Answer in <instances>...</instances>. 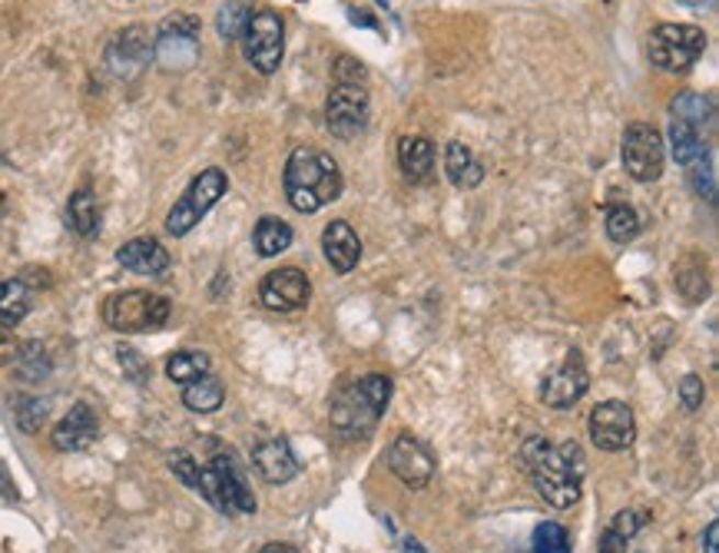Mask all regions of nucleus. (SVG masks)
I'll return each mask as SVG.
<instances>
[{
    "label": "nucleus",
    "instance_id": "nucleus-1",
    "mask_svg": "<svg viewBox=\"0 0 719 553\" xmlns=\"http://www.w3.org/2000/svg\"><path fill=\"white\" fill-rule=\"evenodd\" d=\"M524 471L530 474L537 494H541L551 507L568 510L581 500V484H584V454L581 448L571 444H551L544 438H527L520 448Z\"/></svg>",
    "mask_w": 719,
    "mask_h": 553
},
{
    "label": "nucleus",
    "instance_id": "nucleus-2",
    "mask_svg": "<svg viewBox=\"0 0 719 553\" xmlns=\"http://www.w3.org/2000/svg\"><path fill=\"white\" fill-rule=\"evenodd\" d=\"M282 187H285V200L295 213H318L328 203H335L341 196V169L338 162L315 149V146H295L285 172H282Z\"/></svg>",
    "mask_w": 719,
    "mask_h": 553
},
{
    "label": "nucleus",
    "instance_id": "nucleus-3",
    "mask_svg": "<svg viewBox=\"0 0 719 553\" xmlns=\"http://www.w3.org/2000/svg\"><path fill=\"white\" fill-rule=\"evenodd\" d=\"M392 402V379L366 375L351 385L335 388L328 402V421L341 438H366Z\"/></svg>",
    "mask_w": 719,
    "mask_h": 553
},
{
    "label": "nucleus",
    "instance_id": "nucleus-4",
    "mask_svg": "<svg viewBox=\"0 0 719 553\" xmlns=\"http://www.w3.org/2000/svg\"><path fill=\"white\" fill-rule=\"evenodd\" d=\"M200 494L220 514H256V497L249 490L246 471L233 454H220L206 467H200Z\"/></svg>",
    "mask_w": 719,
    "mask_h": 553
},
{
    "label": "nucleus",
    "instance_id": "nucleus-5",
    "mask_svg": "<svg viewBox=\"0 0 719 553\" xmlns=\"http://www.w3.org/2000/svg\"><path fill=\"white\" fill-rule=\"evenodd\" d=\"M226 190H229V176H226L220 166L203 169V172L190 182V190L179 196L176 206L169 210V216H166V233H169L172 239L190 236V233L200 226V219L226 196Z\"/></svg>",
    "mask_w": 719,
    "mask_h": 553
},
{
    "label": "nucleus",
    "instance_id": "nucleus-6",
    "mask_svg": "<svg viewBox=\"0 0 719 553\" xmlns=\"http://www.w3.org/2000/svg\"><path fill=\"white\" fill-rule=\"evenodd\" d=\"M103 321L113 331H156L169 321V298L146 289L116 292L103 302Z\"/></svg>",
    "mask_w": 719,
    "mask_h": 553
},
{
    "label": "nucleus",
    "instance_id": "nucleus-7",
    "mask_svg": "<svg viewBox=\"0 0 719 553\" xmlns=\"http://www.w3.org/2000/svg\"><path fill=\"white\" fill-rule=\"evenodd\" d=\"M706 50V31L696 24H660L650 34V64L666 74H686Z\"/></svg>",
    "mask_w": 719,
    "mask_h": 553
},
{
    "label": "nucleus",
    "instance_id": "nucleus-8",
    "mask_svg": "<svg viewBox=\"0 0 719 553\" xmlns=\"http://www.w3.org/2000/svg\"><path fill=\"white\" fill-rule=\"evenodd\" d=\"M243 54L249 67L262 77H272L282 67L285 54V24L276 11H256L243 31Z\"/></svg>",
    "mask_w": 719,
    "mask_h": 553
},
{
    "label": "nucleus",
    "instance_id": "nucleus-9",
    "mask_svg": "<svg viewBox=\"0 0 719 553\" xmlns=\"http://www.w3.org/2000/svg\"><path fill=\"white\" fill-rule=\"evenodd\" d=\"M372 103L369 90L358 83H335L325 103V126L338 139H355L369 129Z\"/></svg>",
    "mask_w": 719,
    "mask_h": 553
},
{
    "label": "nucleus",
    "instance_id": "nucleus-10",
    "mask_svg": "<svg viewBox=\"0 0 719 553\" xmlns=\"http://www.w3.org/2000/svg\"><path fill=\"white\" fill-rule=\"evenodd\" d=\"M620 156H623V169L637 182H656L663 176V159H666L660 129L650 123H630L623 129Z\"/></svg>",
    "mask_w": 719,
    "mask_h": 553
},
{
    "label": "nucleus",
    "instance_id": "nucleus-11",
    "mask_svg": "<svg viewBox=\"0 0 719 553\" xmlns=\"http://www.w3.org/2000/svg\"><path fill=\"white\" fill-rule=\"evenodd\" d=\"M200 54V21L190 14H172L159 24V41L153 44V57L169 70L193 67Z\"/></svg>",
    "mask_w": 719,
    "mask_h": 553
},
{
    "label": "nucleus",
    "instance_id": "nucleus-12",
    "mask_svg": "<svg viewBox=\"0 0 719 553\" xmlns=\"http://www.w3.org/2000/svg\"><path fill=\"white\" fill-rule=\"evenodd\" d=\"M385 464L412 490H425L435 477V454L415 435H398L385 451Z\"/></svg>",
    "mask_w": 719,
    "mask_h": 553
},
{
    "label": "nucleus",
    "instance_id": "nucleus-13",
    "mask_svg": "<svg viewBox=\"0 0 719 553\" xmlns=\"http://www.w3.org/2000/svg\"><path fill=\"white\" fill-rule=\"evenodd\" d=\"M637 438V421H633V411L630 405L623 402H600L594 411H591V441L600 448V451H627Z\"/></svg>",
    "mask_w": 719,
    "mask_h": 553
},
{
    "label": "nucleus",
    "instance_id": "nucleus-14",
    "mask_svg": "<svg viewBox=\"0 0 719 553\" xmlns=\"http://www.w3.org/2000/svg\"><path fill=\"white\" fill-rule=\"evenodd\" d=\"M308 295H312V282L295 266L269 272L259 285V298L269 312H295L308 302Z\"/></svg>",
    "mask_w": 719,
    "mask_h": 553
},
{
    "label": "nucleus",
    "instance_id": "nucleus-15",
    "mask_svg": "<svg viewBox=\"0 0 719 553\" xmlns=\"http://www.w3.org/2000/svg\"><path fill=\"white\" fill-rule=\"evenodd\" d=\"M587 388H591L587 368H584L581 354L571 351L568 361H564L561 368H554V372L548 375V382H544V388H541V398H544L548 408H558V411H561V408L577 405V402L587 395Z\"/></svg>",
    "mask_w": 719,
    "mask_h": 553
},
{
    "label": "nucleus",
    "instance_id": "nucleus-16",
    "mask_svg": "<svg viewBox=\"0 0 719 553\" xmlns=\"http://www.w3.org/2000/svg\"><path fill=\"white\" fill-rule=\"evenodd\" d=\"M149 60H153V41H149V31L139 27V24L120 31V34L110 41V47H106V67H110L120 80L136 77Z\"/></svg>",
    "mask_w": 719,
    "mask_h": 553
},
{
    "label": "nucleus",
    "instance_id": "nucleus-17",
    "mask_svg": "<svg viewBox=\"0 0 719 553\" xmlns=\"http://www.w3.org/2000/svg\"><path fill=\"white\" fill-rule=\"evenodd\" d=\"M322 252L335 272L348 275L358 262H362V239L355 236V229L345 219H335L322 233Z\"/></svg>",
    "mask_w": 719,
    "mask_h": 553
},
{
    "label": "nucleus",
    "instance_id": "nucleus-18",
    "mask_svg": "<svg viewBox=\"0 0 719 553\" xmlns=\"http://www.w3.org/2000/svg\"><path fill=\"white\" fill-rule=\"evenodd\" d=\"M97 435H100V421H97L93 408L90 405H74L67 411V418L54 428V448L67 451V454L87 451L97 441Z\"/></svg>",
    "mask_w": 719,
    "mask_h": 553
},
{
    "label": "nucleus",
    "instance_id": "nucleus-19",
    "mask_svg": "<svg viewBox=\"0 0 719 553\" xmlns=\"http://www.w3.org/2000/svg\"><path fill=\"white\" fill-rule=\"evenodd\" d=\"M252 464L262 474V481H269V484H289L299 474V461H295L285 438L259 441L256 451H252Z\"/></svg>",
    "mask_w": 719,
    "mask_h": 553
},
{
    "label": "nucleus",
    "instance_id": "nucleus-20",
    "mask_svg": "<svg viewBox=\"0 0 719 553\" xmlns=\"http://www.w3.org/2000/svg\"><path fill=\"white\" fill-rule=\"evenodd\" d=\"M116 262L136 275H162L169 269V252L153 236H139V239H130L126 246H120Z\"/></svg>",
    "mask_w": 719,
    "mask_h": 553
},
{
    "label": "nucleus",
    "instance_id": "nucleus-21",
    "mask_svg": "<svg viewBox=\"0 0 719 553\" xmlns=\"http://www.w3.org/2000/svg\"><path fill=\"white\" fill-rule=\"evenodd\" d=\"M445 172L451 179V187H458V190H474V187H481V182H484V166L478 162L471 146H464L461 139L448 143V149H445Z\"/></svg>",
    "mask_w": 719,
    "mask_h": 553
},
{
    "label": "nucleus",
    "instance_id": "nucleus-22",
    "mask_svg": "<svg viewBox=\"0 0 719 553\" xmlns=\"http://www.w3.org/2000/svg\"><path fill=\"white\" fill-rule=\"evenodd\" d=\"M398 166L408 179H428L435 172V146L428 136H402L398 139Z\"/></svg>",
    "mask_w": 719,
    "mask_h": 553
},
{
    "label": "nucleus",
    "instance_id": "nucleus-23",
    "mask_svg": "<svg viewBox=\"0 0 719 553\" xmlns=\"http://www.w3.org/2000/svg\"><path fill=\"white\" fill-rule=\"evenodd\" d=\"M100 219H103V213H100L97 193H93V190H77V193L70 196V203H67V223H70V229H74L77 236H83V239H93V236L100 233Z\"/></svg>",
    "mask_w": 719,
    "mask_h": 553
},
{
    "label": "nucleus",
    "instance_id": "nucleus-24",
    "mask_svg": "<svg viewBox=\"0 0 719 553\" xmlns=\"http://www.w3.org/2000/svg\"><path fill=\"white\" fill-rule=\"evenodd\" d=\"M292 239H295L292 226H289L285 219H276V216L259 219V223H256V233H252V246H256V252H259L262 259L282 256V252L292 246Z\"/></svg>",
    "mask_w": 719,
    "mask_h": 553
},
{
    "label": "nucleus",
    "instance_id": "nucleus-25",
    "mask_svg": "<svg viewBox=\"0 0 719 553\" xmlns=\"http://www.w3.org/2000/svg\"><path fill=\"white\" fill-rule=\"evenodd\" d=\"M223 402H226V388L213 375H203V379L183 385V405L196 415H213L223 408Z\"/></svg>",
    "mask_w": 719,
    "mask_h": 553
},
{
    "label": "nucleus",
    "instance_id": "nucleus-26",
    "mask_svg": "<svg viewBox=\"0 0 719 553\" xmlns=\"http://www.w3.org/2000/svg\"><path fill=\"white\" fill-rule=\"evenodd\" d=\"M31 312V292L21 279L0 282V328H18Z\"/></svg>",
    "mask_w": 719,
    "mask_h": 553
},
{
    "label": "nucleus",
    "instance_id": "nucleus-27",
    "mask_svg": "<svg viewBox=\"0 0 719 553\" xmlns=\"http://www.w3.org/2000/svg\"><path fill=\"white\" fill-rule=\"evenodd\" d=\"M670 153H673V159H676L679 166H693V162H699L703 156H709L703 136H699V129L689 126V123H683V120H670Z\"/></svg>",
    "mask_w": 719,
    "mask_h": 553
},
{
    "label": "nucleus",
    "instance_id": "nucleus-28",
    "mask_svg": "<svg viewBox=\"0 0 719 553\" xmlns=\"http://www.w3.org/2000/svg\"><path fill=\"white\" fill-rule=\"evenodd\" d=\"M210 368H213V361H210L206 351H176V354H169V361H166V375H169L176 385H190V382L210 375Z\"/></svg>",
    "mask_w": 719,
    "mask_h": 553
},
{
    "label": "nucleus",
    "instance_id": "nucleus-29",
    "mask_svg": "<svg viewBox=\"0 0 719 553\" xmlns=\"http://www.w3.org/2000/svg\"><path fill=\"white\" fill-rule=\"evenodd\" d=\"M252 14H256L252 0H226V4L220 8V18H216V31H220V37H223L226 44L239 41Z\"/></svg>",
    "mask_w": 719,
    "mask_h": 553
},
{
    "label": "nucleus",
    "instance_id": "nucleus-30",
    "mask_svg": "<svg viewBox=\"0 0 719 553\" xmlns=\"http://www.w3.org/2000/svg\"><path fill=\"white\" fill-rule=\"evenodd\" d=\"M670 113H673V120H683V123H689V126L699 129L703 123L712 120V103H709L703 93L683 90V93H676V97L670 100Z\"/></svg>",
    "mask_w": 719,
    "mask_h": 553
},
{
    "label": "nucleus",
    "instance_id": "nucleus-31",
    "mask_svg": "<svg viewBox=\"0 0 719 553\" xmlns=\"http://www.w3.org/2000/svg\"><path fill=\"white\" fill-rule=\"evenodd\" d=\"M607 236L610 242L623 246V242H633L640 236V216L633 206L627 203H610L607 206Z\"/></svg>",
    "mask_w": 719,
    "mask_h": 553
},
{
    "label": "nucleus",
    "instance_id": "nucleus-32",
    "mask_svg": "<svg viewBox=\"0 0 719 553\" xmlns=\"http://www.w3.org/2000/svg\"><path fill=\"white\" fill-rule=\"evenodd\" d=\"M676 289L686 302H703L709 295V282H706V269L696 259H686L676 266Z\"/></svg>",
    "mask_w": 719,
    "mask_h": 553
},
{
    "label": "nucleus",
    "instance_id": "nucleus-33",
    "mask_svg": "<svg viewBox=\"0 0 719 553\" xmlns=\"http://www.w3.org/2000/svg\"><path fill=\"white\" fill-rule=\"evenodd\" d=\"M571 546H574L571 533L554 520H548L533 530V553H571Z\"/></svg>",
    "mask_w": 719,
    "mask_h": 553
},
{
    "label": "nucleus",
    "instance_id": "nucleus-34",
    "mask_svg": "<svg viewBox=\"0 0 719 553\" xmlns=\"http://www.w3.org/2000/svg\"><path fill=\"white\" fill-rule=\"evenodd\" d=\"M169 471L183 481L187 487H193V490H200V464H196V458L190 454V451H169Z\"/></svg>",
    "mask_w": 719,
    "mask_h": 553
},
{
    "label": "nucleus",
    "instance_id": "nucleus-35",
    "mask_svg": "<svg viewBox=\"0 0 719 553\" xmlns=\"http://www.w3.org/2000/svg\"><path fill=\"white\" fill-rule=\"evenodd\" d=\"M686 169H693V172H689L693 190L712 203V196H716V176H712V162H709V156H703L699 162H693V166H686Z\"/></svg>",
    "mask_w": 719,
    "mask_h": 553
},
{
    "label": "nucleus",
    "instance_id": "nucleus-36",
    "mask_svg": "<svg viewBox=\"0 0 719 553\" xmlns=\"http://www.w3.org/2000/svg\"><path fill=\"white\" fill-rule=\"evenodd\" d=\"M332 77H335V83H358V87H366V80H369L366 67L355 57H338L332 67Z\"/></svg>",
    "mask_w": 719,
    "mask_h": 553
},
{
    "label": "nucleus",
    "instance_id": "nucleus-37",
    "mask_svg": "<svg viewBox=\"0 0 719 553\" xmlns=\"http://www.w3.org/2000/svg\"><path fill=\"white\" fill-rule=\"evenodd\" d=\"M703 398H706V388H703V379L699 375H686L679 382V402L686 411H699L703 408Z\"/></svg>",
    "mask_w": 719,
    "mask_h": 553
},
{
    "label": "nucleus",
    "instance_id": "nucleus-38",
    "mask_svg": "<svg viewBox=\"0 0 719 553\" xmlns=\"http://www.w3.org/2000/svg\"><path fill=\"white\" fill-rule=\"evenodd\" d=\"M640 527H643V514H637V510H620V514L614 517V523H610V530L620 533L623 540H630Z\"/></svg>",
    "mask_w": 719,
    "mask_h": 553
},
{
    "label": "nucleus",
    "instance_id": "nucleus-39",
    "mask_svg": "<svg viewBox=\"0 0 719 553\" xmlns=\"http://www.w3.org/2000/svg\"><path fill=\"white\" fill-rule=\"evenodd\" d=\"M627 543H630V540H623L620 533H614V530L607 527L604 537H600V553H627Z\"/></svg>",
    "mask_w": 719,
    "mask_h": 553
},
{
    "label": "nucleus",
    "instance_id": "nucleus-40",
    "mask_svg": "<svg viewBox=\"0 0 719 553\" xmlns=\"http://www.w3.org/2000/svg\"><path fill=\"white\" fill-rule=\"evenodd\" d=\"M716 537H719V523H716V520H709V523H706V530H703V550H706V553H719V546H716Z\"/></svg>",
    "mask_w": 719,
    "mask_h": 553
},
{
    "label": "nucleus",
    "instance_id": "nucleus-41",
    "mask_svg": "<svg viewBox=\"0 0 719 553\" xmlns=\"http://www.w3.org/2000/svg\"><path fill=\"white\" fill-rule=\"evenodd\" d=\"M259 553H299V550L292 543H266Z\"/></svg>",
    "mask_w": 719,
    "mask_h": 553
},
{
    "label": "nucleus",
    "instance_id": "nucleus-42",
    "mask_svg": "<svg viewBox=\"0 0 719 553\" xmlns=\"http://www.w3.org/2000/svg\"><path fill=\"white\" fill-rule=\"evenodd\" d=\"M0 484H4V481H0Z\"/></svg>",
    "mask_w": 719,
    "mask_h": 553
}]
</instances>
